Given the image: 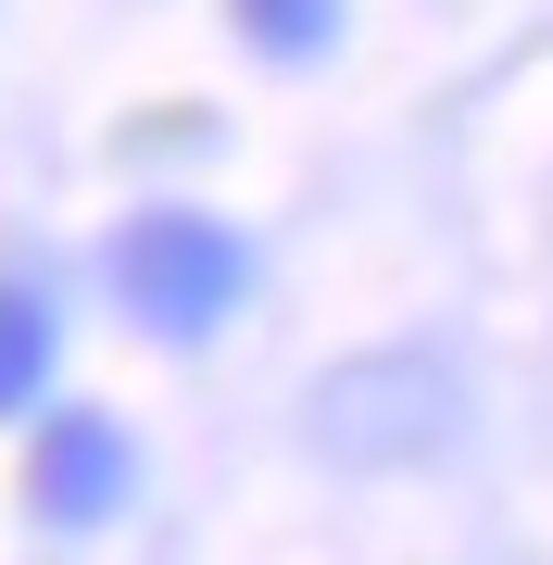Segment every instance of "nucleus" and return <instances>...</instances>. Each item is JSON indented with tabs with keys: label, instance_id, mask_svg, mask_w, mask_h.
<instances>
[{
	"label": "nucleus",
	"instance_id": "obj_2",
	"mask_svg": "<svg viewBox=\"0 0 553 565\" xmlns=\"http://www.w3.org/2000/svg\"><path fill=\"white\" fill-rule=\"evenodd\" d=\"M126 490H139V452H126V427H114L102 403L39 415V452H25V503H39L51 527H102Z\"/></svg>",
	"mask_w": 553,
	"mask_h": 565
},
{
	"label": "nucleus",
	"instance_id": "obj_4",
	"mask_svg": "<svg viewBox=\"0 0 553 565\" xmlns=\"http://www.w3.org/2000/svg\"><path fill=\"white\" fill-rule=\"evenodd\" d=\"M240 39L277 51V63H315V51L340 39V0H240Z\"/></svg>",
	"mask_w": 553,
	"mask_h": 565
},
{
	"label": "nucleus",
	"instance_id": "obj_3",
	"mask_svg": "<svg viewBox=\"0 0 553 565\" xmlns=\"http://www.w3.org/2000/svg\"><path fill=\"white\" fill-rule=\"evenodd\" d=\"M51 352H63V327L39 289H0V415H25L51 390Z\"/></svg>",
	"mask_w": 553,
	"mask_h": 565
},
{
	"label": "nucleus",
	"instance_id": "obj_1",
	"mask_svg": "<svg viewBox=\"0 0 553 565\" xmlns=\"http://www.w3.org/2000/svg\"><path fill=\"white\" fill-rule=\"evenodd\" d=\"M102 277H114L126 327H151V340H214V327L240 315V289H252V252H240V226L202 214V202H151V214H126L102 239Z\"/></svg>",
	"mask_w": 553,
	"mask_h": 565
}]
</instances>
